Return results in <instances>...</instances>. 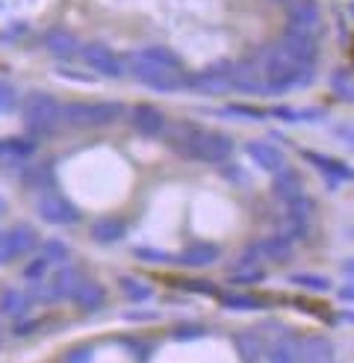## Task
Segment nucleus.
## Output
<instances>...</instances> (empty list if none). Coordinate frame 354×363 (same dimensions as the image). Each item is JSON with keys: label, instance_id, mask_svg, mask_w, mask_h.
I'll use <instances>...</instances> for the list:
<instances>
[{"label": "nucleus", "instance_id": "24", "mask_svg": "<svg viewBox=\"0 0 354 363\" xmlns=\"http://www.w3.org/2000/svg\"><path fill=\"white\" fill-rule=\"evenodd\" d=\"M124 233H127V228H124L121 219H98L92 225V240L98 245H113V242L124 240Z\"/></svg>", "mask_w": 354, "mask_h": 363}, {"label": "nucleus", "instance_id": "25", "mask_svg": "<svg viewBox=\"0 0 354 363\" xmlns=\"http://www.w3.org/2000/svg\"><path fill=\"white\" fill-rule=\"evenodd\" d=\"M30 311V296L21 289H4L0 293V316H24Z\"/></svg>", "mask_w": 354, "mask_h": 363}, {"label": "nucleus", "instance_id": "14", "mask_svg": "<svg viewBox=\"0 0 354 363\" xmlns=\"http://www.w3.org/2000/svg\"><path fill=\"white\" fill-rule=\"evenodd\" d=\"M222 257V248L216 242H192L181 254H174L177 266H189V269H204L210 263H216Z\"/></svg>", "mask_w": 354, "mask_h": 363}, {"label": "nucleus", "instance_id": "9", "mask_svg": "<svg viewBox=\"0 0 354 363\" xmlns=\"http://www.w3.org/2000/svg\"><path fill=\"white\" fill-rule=\"evenodd\" d=\"M290 57L307 71H316V60H319V39H307V35H295V33H283L278 42Z\"/></svg>", "mask_w": 354, "mask_h": 363}, {"label": "nucleus", "instance_id": "41", "mask_svg": "<svg viewBox=\"0 0 354 363\" xmlns=\"http://www.w3.org/2000/svg\"><path fill=\"white\" fill-rule=\"evenodd\" d=\"M62 71V74L65 77H71V80H77V83H88V80H92V77H88V74H80V71H71V68H59Z\"/></svg>", "mask_w": 354, "mask_h": 363}, {"label": "nucleus", "instance_id": "2", "mask_svg": "<svg viewBox=\"0 0 354 363\" xmlns=\"http://www.w3.org/2000/svg\"><path fill=\"white\" fill-rule=\"evenodd\" d=\"M118 116H121L118 101H71L62 106V127L98 130V127H110Z\"/></svg>", "mask_w": 354, "mask_h": 363}, {"label": "nucleus", "instance_id": "21", "mask_svg": "<svg viewBox=\"0 0 354 363\" xmlns=\"http://www.w3.org/2000/svg\"><path fill=\"white\" fill-rule=\"evenodd\" d=\"M301 363H333V346L325 337L301 340Z\"/></svg>", "mask_w": 354, "mask_h": 363}, {"label": "nucleus", "instance_id": "11", "mask_svg": "<svg viewBox=\"0 0 354 363\" xmlns=\"http://www.w3.org/2000/svg\"><path fill=\"white\" fill-rule=\"evenodd\" d=\"M83 60L92 65L98 74H103V77H121V60L115 57V53L106 48V45H101V42H88V45H83Z\"/></svg>", "mask_w": 354, "mask_h": 363}, {"label": "nucleus", "instance_id": "26", "mask_svg": "<svg viewBox=\"0 0 354 363\" xmlns=\"http://www.w3.org/2000/svg\"><path fill=\"white\" fill-rule=\"evenodd\" d=\"M118 286H121L124 298L133 301V304H142V301H151L154 298V286L145 284V281H139V278H133V275H121L118 278Z\"/></svg>", "mask_w": 354, "mask_h": 363}, {"label": "nucleus", "instance_id": "17", "mask_svg": "<svg viewBox=\"0 0 354 363\" xmlns=\"http://www.w3.org/2000/svg\"><path fill=\"white\" fill-rule=\"evenodd\" d=\"M234 346H236L242 363H263L266 360V346H263V340L254 331L234 334Z\"/></svg>", "mask_w": 354, "mask_h": 363}, {"label": "nucleus", "instance_id": "7", "mask_svg": "<svg viewBox=\"0 0 354 363\" xmlns=\"http://www.w3.org/2000/svg\"><path fill=\"white\" fill-rule=\"evenodd\" d=\"M83 284V275H80V269L74 266H57L53 269V275L50 281L42 286V293H39V301L45 304H53V301H65V298H74L77 293V286Z\"/></svg>", "mask_w": 354, "mask_h": 363}, {"label": "nucleus", "instance_id": "20", "mask_svg": "<svg viewBox=\"0 0 354 363\" xmlns=\"http://www.w3.org/2000/svg\"><path fill=\"white\" fill-rule=\"evenodd\" d=\"M272 192L280 198V201H292L295 195H301V174L295 169L283 166L280 172L272 174Z\"/></svg>", "mask_w": 354, "mask_h": 363}, {"label": "nucleus", "instance_id": "18", "mask_svg": "<svg viewBox=\"0 0 354 363\" xmlns=\"http://www.w3.org/2000/svg\"><path fill=\"white\" fill-rule=\"evenodd\" d=\"M304 160L313 162V166L322 172L325 177L331 180H354V169L346 166L343 160H333V157H322V154H313V151H304Z\"/></svg>", "mask_w": 354, "mask_h": 363}, {"label": "nucleus", "instance_id": "8", "mask_svg": "<svg viewBox=\"0 0 354 363\" xmlns=\"http://www.w3.org/2000/svg\"><path fill=\"white\" fill-rule=\"evenodd\" d=\"M35 213H39V219L47 222V225H74L80 219L77 207L71 204L65 195H59V192L42 195L39 201H35Z\"/></svg>", "mask_w": 354, "mask_h": 363}, {"label": "nucleus", "instance_id": "45", "mask_svg": "<svg viewBox=\"0 0 354 363\" xmlns=\"http://www.w3.org/2000/svg\"><path fill=\"white\" fill-rule=\"evenodd\" d=\"M351 12H354V6H351Z\"/></svg>", "mask_w": 354, "mask_h": 363}, {"label": "nucleus", "instance_id": "12", "mask_svg": "<svg viewBox=\"0 0 354 363\" xmlns=\"http://www.w3.org/2000/svg\"><path fill=\"white\" fill-rule=\"evenodd\" d=\"M230 86L242 95H266V77L257 62H239L230 71Z\"/></svg>", "mask_w": 354, "mask_h": 363}, {"label": "nucleus", "instance_id": "42", "mask_svg": "<svg viewBox=\"0 0 354 363\" xmlns=\"http://www.w3.org/2000/svg\"><path fill=\"white\" fill-rule=\"evenodd\" d=\"M336 296H340L343 301H354V286H343V289H340V293H336Z\"/></svg>", "mask_w": 354, "mask_h": 363}, {"label": "nucleus", "instance_id": "19", "mask_svg": "<svg viewBox=\"0 0 354 363\" xmlns=\"http://www.w3.org/2000/svg\"><path fill=\"white\" fill-rule=\"evenodd\" d=\"M9 242H12V257H24L35 245H39V233H35L33 225L18 222L9 228Z\"/></svg>", "mask_w": 354, "mask_h": 363}, {"label": "nucleus", "instance_id": "16", "mask_svg": "<svg viewBox=\"0 0 354 363\" xmlns=\"http://www.w3.org/2000/svg\"><path fill=\"white\" fill-rule=\"evenodd\" d=\"M266 363H301V342L295 337H278L266 349Z\"/></svg>", "mask_w": 354, "mask_h": 363}, {"label": "nucleus", "instance_id": "29", "mask_svg": "<svg viewBox=\"0 0 354 363\" xmlns=\"http://www.w3.org/2000/svg\"><path fill=\"white\" fill-rule=\"evenodd\" d=\"M222 304L230 307V311H260L263 301L251 293H224L222 296Z\"/></svg>", "mask_w": 354, "mask_h": 363}, {"label": "nucleus", "instance_id": "27", "mask_svg": "<svg viewBox=\"0 0 354 363\" xmlns=\"http://www.w3.org/2000/svg\"><path fill=\"white\" fill-rule=\"evenodd\" d=\"M142 57L145 60H151L154 65H159V68H169V71H181V60L174 57V53L169 50V48H159V45H154V48H145L142 50Z\"/></svg>", "mask_w": 354, "mask_h": 363}, {"label": "nucleus", "instance_id": "38", "mask_svg": "<svg viewBox=\"0 0 354 363\" xmlns=\"http://www.w3.org/2000/svg\"><path fill=\"white\" fill-rule=\"evenodd\" d=\"M15 260L12 257V242H9V230H0V266Z\"/></svg>", "mask_w": 354, "mask_h": 363}, {"label": "nucleus", "instance_id": "13", "mask_svg": "<svg viewBox=\"0 0 354 363\" xmlns=\"http://www.w3.org/2000/svg\"><path fill=\"white\" fill-rule=\"evenodd\" d=\"M245 151H248V157H251L257 166L263 169V172H280L283 166H287V157H283V151L278 148V145H272V142H266V139H251L245 145Z\"/></svg>", "mask_w": 354, "mask_h": 363}, {"label": "nucleus", "instance_id": "35", "mask_svg": "<svg viewBox=\"0 0 354 363\" xmlns=\"http://www.w3.org/2000/svg\"><path fill=\"white\" fill-rule=\"evenodd\" d=\"M174 340H183V342H192V340H201L207 331L201 328V325H177V328L171 331Z\"/></svg>", "mask_w": 354, "mask_h": 363}, {"label": "nucleus", "instance_id": "4", "mask_svg": "<svg viewBox=\"0 0 354 363\" xmlns=\"http://www.w3.org/2000/svg\"><path fill=\"white\" fill-rule=\"evenodd\" d=\"M127 71H130L136 80L145 83V86L156 89V92H177L181 86H186V80L181 77V71L159 68L151 60L142 57V53H133V57H127Z\"/></svg>", "mask_w": 354, "mask_h": 363}, {"label": "nucleus", "instance_id": "31", "mask_svg": "<svg viewBox=\"0 0 354 363\" xmlns=\"http://www.w3.org/2000/svg\"><path fill=\"white\" fill-rule=\"evenodd\" d=\"M331 89L336 95H343L346 101H354V80L346 74V71H333L331 74Z\"/></svg>", "mask_w": 354, "mask_h": 363}, {"label": "nucleus", "instance_id": "5", "mask_svg": "<svg viewBox=\"0 0 354 363\" xmlns=\"http://www.w3.org/2000/svg\"><path fill=\"white\" fill-rule=\"evenodd\" d=\"M287 33L319 39V33H322V6H319V0H295L287 9Z\"/></svg>", "mask_w": 354, "mask_h": 363}, {"label": "nucleus", "instance_id": "22", "mask_svg": "<svg viewBox=\"0 0 354 363\" xmlns=\"http://www.w3.org/2000/svg\"><path fill=\"white\" fill-rule=\"evenodd\" d=\"M260 251H263V257H266V260H275V263L290 260V257H292V251H295V240L283 237V233H275V237H269V240H263V242H260Z\"/></svg>", "mask_w": 354, "mask_h": 363}, {"label": "nucleus", "instance_id": "3", "mask_svg": "<svg viewBox=\"0 0 354 363\" xmlns=\"http://www.w3.org/2000/svg\"><path fill=\"white\" fill-rule=\"evenodd\" d=\"M62 124V106L57 98L35 92L24 104V127L35 136H47Z\"/></svg>", "mask_w": 354, "mask_h": 363}, {"label": "nucleus", "instance_id": "40", "mask_svg": "<svg viewBox=\"0 0 354 363\" xmlns=\"http://www.w3.org/2000/svg\"><path fill=\"white\" fill-rule=\"evenodd\" d=\"M333 136H336V139H343V142H348V145H354V127H351V124L336 127V130H333Z\"/></svg>", "mask_w": 354, "mask_h": 363}, {"label": "nucleus", "instance_id": "34", "mask_svg": "<svg viewBox=\"0 0 354 363\" xmlns=\"http://www.w3.org/2000/svg\"><path fill=\"white\" fill-rule=\"evenodd\" d=\"M133 254H136L139 260H151V263H174L171 254L159 251V248H148V245H136V248H133Z\"/></svg>", "mask_w": 354, "mask_h": 363}, {"label": "nucleus", "instance_id": "28", "mask_svg": "<svg viewBox=\"0 0 354 363\" xmlns=\"http://www.w3.org/2000/svg\"><path fill=\"white\" fill-rule=\"evenodd\" d=\"M290 284L313 289V293H328L331 289V281L325 275H313V272H295V275H290Z\"/></svg>", "mask_w": 354, "mask_h": 363}, {"label": "nucleus", "instance_id": "15", "mask_svg": "<svg viewBox=\"0 0 354 363\" xmlns=\"http://www.w3.org/2000/svg\"><path fill=\"white\" fill-rule=\"evenodd\" d=\"M45 48L59 60H71V57H77V53L83 50L80 39L74 33H68V30H50L45 35Z\"/></svg>", "mask_w": 354, "mask_h": 363}, {"label": "nucleus", "instance_id": "30", "mask_svg": "<svg viewBox=\"0 0 354 363\" xmlns=\"http://www.w3.org/2000/svg\"><path fill=\"white\" fill-rule=\"evenodd\" d=\"M42 257H47L53 266H59V263H65L71 257V248L65 242H59V240H47L42 245Z\"/></svg>", "mask_w": 354, "mask_h": 363}, {"label": "nucleus", "instance_id": "39", "mask_svg": "<svg viewBox=\"0 0 354 363\" xmlns=\"http://www.w3.org/2000/svg\"><path fill=\"white\" fill-rule=\"evenodd\" d=\"M6 148H9L12 154H18V157H27V154L33 151V142H24V139H12V142H6Z\"/></svg>", "mask_w": 354, "mask_h": 363}, {"label": "nucleus", "instance_id": "6", "mask_svg": "<svg viewBox=\"0 0 354 363\" xmlns=\"http://www.w3.org/2000/svg\"><path fill=\"white\" fill-rule=\"evenodd\" d=\"M313 213H316V204L310 195H295L292 201H287V216H283V222H287V228H283L280 233L290 240H304L310 233V225H313Z\"/></svg>", "mask_w": 354, "mask_h": 363}, {"label": "nucleus", "instance_id": "37", "mask_svg": "<svg viewBox=\"0 0 354 363\" xmlns=\"http://www.w3.org/2000/svg\"><path fill=\"white\" fill-rule=\"evenodd\" d=\"M12 106H15V89L6 80H0V116L9 113Z\"/></svg>", "mask_w": 354, "mask_h": 363}, {"label": "nucleus", "instance_id": "44", "mask_svg": "<svg viewBox=\"0 0 354 363\" xmlns=\"http://www.w3.org/2000/svg\"><path fill=\"white\" fill-rule=\"evenodd\" d=\"M0 210H4V201H0Z\"/></svg>", "mask_w": 354, "mask_h": 363}, {"label": "nucleus", "instance_id": "32", "mask_svg": "<svg viewBox=\"0 0 354 363\" xmlns=\"http://www.w3.org/2000/svg\"><path fill=\"white\" fill-rule=\"evenodd\" d=\"M230 281H234V284H245V286L260 284V281H266V269H260V266L239 269V272H234V275H230Z\"/></svg>", "mask_w": 354, "mask_h": 363}, {"label": "nucleus", "instance_id": "33", "mask_svg": "<svg viewBox=\"0 0 354 363\" xmlns=\"http://www.w3.org/2000/svg\"><path fill=\"white\" fill-rule=\"evenodd\" d=\"M50 266H53V263L39 254V257L30 260V263L24 266V278H27V281H42V278L47 275V269H50Z\"/></svg>", "mask_w": 354, "mask_h": 363}, {"label": "nucleus", "instance_id": "43", "mask_svg": "<svg viewBox=\"0 0 354 363\" xmlns=\"http://www.w3.org/2000/svg\"><path fill=\"white\" fill-rule=\"evenodd\" d=\"M4 148H6V145H4V142H0V151H4Z\"/></svg>", "mask_w": 354, "mask_h": 363}, {"label": "nucleus", "instance_id": "1", "mask_svg": "<svg viewBox=\"0 0 354 363\" xmlns=\"http://www.w3.org/2000/svg\"><path fill=\"white\" fill-rule=\"evenodd\" d=\"M166 142L174 154H183L201 162H224L234 154V139L222 130H204L189 121H181L166 130Z\"/></svg>", "mask_w": 354, "mask_h": 363}, {"label": "nucleus", "instance_id": "23", "mask_svg": "<svg viewBox=\"0 0 354 363\" xmlns=\"http://www.w3.org/2000/svg\"><path fill=\"white\" fill-rule=\"evenodd\" d=\"M103 298H106V289L98 281H83L71 301H74L77 307H83V311H98V307L103 304Z\"/></svg>", "mask_w": 354, "mask_h": 363}, {"label": "nucleus", "instance_id": "10", "mask_svg": "<svg viewBox=\"0 0 354 363\" xmlns=\"http://www.w3.org/2000/svg\"><path fill=\"white\" fill-rule=\"evenodd\" d=\"M130 127L142 136H166V130H169L166 116L151 104H136L133 106L130 110Z\"/></svg>", "mask_w": 354, "mask_h": 363}, {"label": "nucleus", "instance_id": "36", "mask_svg": "<svg viewBox=\"0 0 354 363\" xmlns=\"http://www.w3.org/2000/svg\"><path fill=\"white\" fill-rule=\"evenodd\" d=\"M92 357H95V349L92 346H74L65 357H62V363H92Z\"/></svg>", "mask_w": 354, "mask_h": 363}]
</instances>
